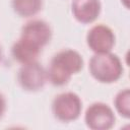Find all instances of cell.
<instances>
[{
  "instance_id": "obj_4",
  "label": "cell",
  "mask_w": 130,
  "mask_h": 130,
  "mask_svg": "<svg viewBox=\"0 0 130 130\" xmlns=\"http://www.w3.org/2000/svg\"><path fill=\"white\" fill-rule=\"evenodd\" d=\"M84 122L91 130H109L115 125L116 116L108 104L94 102L85 110Z\"/></svg>"
},
{
  "instance_id": "obj_8",
  "label": "cell",
  "mask_w": 130,
  "mask_h": 130,
  "mask_svg": "<svg viewBox=\"0 0 130 130\" xmlns=\"http://www.w3.org/2000/svg\"><path fill=\"white\" fill-rule=\"evenodd\" d=\"M102 11L100 0H72L71 13L80 23L88 24L94 22Z\"/></svg>"
},
{
  "instance_id": "obj_7",
  "label": "cell",
  "mask_w": 130,
  "mask_h": 130,
  "mask_svg": "<svg viewBox=\"0 0 130 130\" xmlns=\"http://www.w3.org/2000/svg\"><path fill=\"white\" fill-rule=\"evenodd\" d=\"M20 38L42 49L50 43L52 39V28L50 24L43 19H30L22 25Z\"/></svg>"
},
{
  "instance_id": "obj_14",
  "label": "cell",
  "mask_w": 130,
  "mask_h": 130,
  "mask_svg": "<svg viewBox=\"0 0 130 130\" xmlns=\"http://www.w3.org/2000/svg\"><path fill=\"white\" fill-rule=\"evenodd\" d=\"M2 56H3V52H2V47L0 46V61L2 60Z\"/></svg>"
},
{
  "instance_id": "obj_6",
  "label": "cell",
  "mask_w": 130,
  "mask_h": 130,
  "mask_svg": "<svg viewBox=\"0 0 130 130\" xmlns=\"http://www.w3.org/2000/svg\"><path fill=\"white\" fill-rule=\"evenodd\" d=\"M85 40L87 47L93 53H107L112 52L116 43V36L110 26L98 23L88 29Z\"/></svg>"
},
{
  "instance_id": "obj_2",
  "label": "cell",
  "mask_w": 130,
  "mask_h": 130,
  "mask_svg": "<svg viewBox=\"0 0 130 130\" xmlns=\"http://www.w3.org/2000/svg\"><path fill=\"white\" fill-rule=\"evenodd\" d=\"M90 75L101 83H114L118 81L124 72L121 59L112 52L93 53L88 62Z\"/></svg>"
},
{
  "instance_id": "obj_1",
  "label": "cell",
  "mask_w": 130,
  "mask_h": 130,
  "mask_svg": "<svg viewBox=\"0 0 130 130\" xmlns=\"http://www.w3.org/2000/svg\"><path fill=\"white\" fill-rule=\"evenodd\" d=\"M83 68V58L73 49H64L56 53L49 64L47 78L55 86L67 84L74 74Z\"/></svg>"
},
{
  "instance_id": "obj_11",
  "label": "cell",
  "mask_w": 130,
  "mask_h": 130,
  "mask_svg": "<svg viewBox=\"0 0 130 130\" xmlns=\"http://www.w3.org/2000/svg\"><path fill=\"white\" fill-rule=\"evenodd\" d=\"M114 108L116 112L123 118H130V90L124 88L118 91L114 98Z\"/></svg>"
},
{
  "instance_id": "obj_13",
  "label": "cell",
  "mask_w": 130,
  "mask_h": 130,
  "mask_svg": "<svg viewBox=\"0 0 130 130\" xmlns=\"http://www.w3.org/2000/svg\"><path fill=\"white\" fill-rule=\"evenodd\" d=\"M121 2H122V4H123V5H124L126 8H128V6H129V5H128L129 0H121Z\"/></svg>"
},
{
  "instance_id": "obj_3",
  "label": "cell",
  "mask_w": 130,
  "mask_h": 130,
  "mask_svg": "<svg viewBox=\"0 0 130 130\" xmlns=\"http://www.w3.org/2000/svg\"><path fill=\"white\" fill-rule=\"evenodd\" d=\"M82 112V101L73 91H64L57 94L52 102L54 117L64 123L77 120Z\"/></svg>"
},
{
  "instance_id": "obj_12",
  "label": "cell",
  "mask_w": 130,
  "mask_h": 130,
  "mask_svg": "<svg viewBox=\"0 0 130 130\" xmlns=\"http://www.w3.org/2000/svg\"><path fill=\"white\" fill-rule=\"evenodd\" d=\"M5 111H6V100L4 95L0 92V119L3 117Z\"/></svg>"
},
{
  "instance_id": "obj_9",
  "label": "cell",
  "mask_w": 130,
  "mask_h": 130,
  "mask_svg": "<svg viewBox=\"0 0 130 130\" xmlns=\"http://www.w3.org/2000/svg\"><path fill=\"white\" fill-rule=\"evenodd\" d=\"M41 50L36 45L19 38L11 47V56L16 62L22 65L37 61Z\"/></svg>"
},
{
  "instance_id": "obj_5",
  "label": "cell",
  "mask_w": 130,
  "mask_h": 130,
  "mask_svg": "<svg viewBox=\"0 0 130 130\" xmlns=\"http://www.w3.org/2000/svg\"><path fill=\"white\" fill-rule=\"evenodd\" d=\"M17 80L23 90L30 92L39 91L48 81L47 70L38 60L22 64L17 73Z\"/></svg>"
},
{
  "instance_id": "obj_10",
  "label": "cell",
  "mask_w": 130,
  "mask_h": 130,
  "mask_svg": "<svg viewBox=\"0 0 130 130\" xmlns=\"http://www.w3.org/2000/svg\"><path fill=\"white\" fill-rule=\"evenodd\" d=\"M13 11L20 17H32L43 8V0H11Z\"/></svg>"
}]
</instances>
